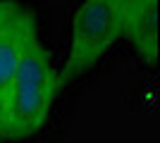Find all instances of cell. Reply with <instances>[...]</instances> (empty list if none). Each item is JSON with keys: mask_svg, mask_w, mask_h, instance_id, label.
Returning <instances> with one entry per match:
<instances>
[{"mask_svg": "<svg viewBox=\"0 0 160 143\" xmlns=\"http://www.w3.org/2000/svg\"><path fill=\"white\" fill-rule=\"evenodd\" d=\"M122 36H127L141 60L153 67L158 55V0H132Z\"/></svg>", "mask_w": 160, "mask_h": 143, "instance_id": "obj_4", "label": "cell"}, {"mask_svg": "<svg viewBox=\"0 0 160 143\" xmlns=\"http://www.w3.org/2000/svg\"><path fill=\"white\" fill-rule=\"evenodd\" d=\"M58 95V72L38 41L24 55L5 98L0 102V136L24 141L46 124Z\"/></svg>", "mask_w": 160, "mask_h": 143, "instance_id": "obj_1", "label": "cell"}, {"mask_svg": "<svg viewBox=\"0 0 160 143\" xmlns=\"http://www.w3.org/2000/svg\"><path fill=\"white\" fill-rule=\"evenodd\" d=\"M36 34H38L36 17L27 7L10 2L5 14L0 17V102L5 98L24 55L38 41Z\"/></svg>", "mask_w": 160, "mask_h": 143, "instance_id": "obj_3", "label": "cell"}, {"mask_svg": "<svg viewBox=\"0 0 160 143\" xmlns=\"http://www.w3.org/2000/svg\"><path fill=\"white\" fill-rule=\"evenodd\" d=\"M129 2L132 0H77L69 14V55L65 64L69 76L96 67L124 34Z\"/></svg>", "mask_w": 160, "mask_h": 143, "instance_id": "obj_2", "label": "cell"}, {"mask_svg": "<svg viewBox=\"0 0 160 143\" xmlns=\"http://www.w3.org/2000/svg\"><path fill=\"white\" fill-rule=\"evenodd\" d=\"M10 7V0H0V17L5 14V10Z\"/></svg>", "mask_w": 160, "mask_h": 143, "instance_id": "obj_5", "label": "cell"}]
</instances>
